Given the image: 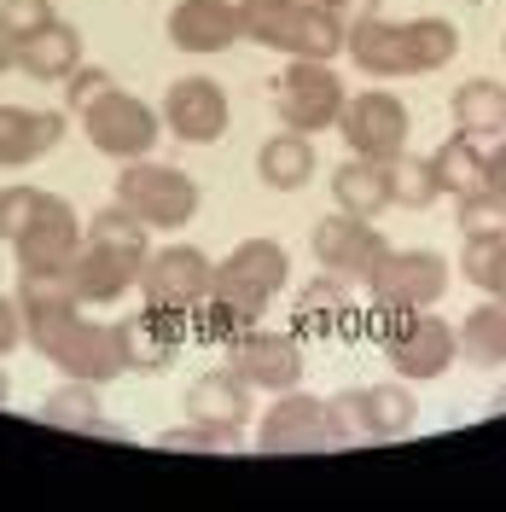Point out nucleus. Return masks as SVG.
Here are the masks:
<instances>
[{"label": "nucleus", "mask_w": 506, "mask_h": 512, "mask_svg": "<svg viewBox=\"0 0 506 512\" xmlns=\"http://www.w3.org/2000/svg\"><path fill=\"white\" fill-rule=\"evenodd\" d=\"M24 338L59 367L64 379H88V384H111L117 373H128L123 355V332L111 320H88L82 303L76 309H53V315H30Z\"/></svg>", "instance_id": "obj_1"}, {"label": "nucleus", "mask_w": 506, "mask_h": 512, "mask_svg": "<svg viewBox=\"0 0 506 512\" xmlns=\"http://www.w3.org/2000/svg\"><path fill=\"white\" fill-rule=\"evenodd\" d=\"M239 35L256 47H274L285 59H338L349 30L315 0H239Z\"/></svg>", "instance_id": "obj_2"}, {"label": "nucleus", "mask_w": 506, "mask_h": 512, "mask_svg": "<svg viewBox=\"0 0 506 512\" xmlns=\"http://www.w3.org/2000/svg\"><path fill=\"white\" fill-rule=\"evenodd\" d=\"M117 204L134 210L152 233H169V227H187L198 216V181L175 163H158V158H134L117 169Z\"/></svg>", "instance_id": "obj_3"}, {"label": "nucleus", "mask_w": 506, "mask_h": 512, "mask_svg": "<svg viewBox=\"0 0 506 512\" xmlns=\"http://www.w3.org/2000/svg\"><path fill=\"white\" fill-rule=\"evenodd\" d=\"M413 419H419V402H413L408 379L361 384V390H344L326 402V437H332V448L355 443V437H408Z\"/></svg>", "instance_id": "obj_4"}, {"label": "nucleus", "mask_w": 506, "mask_h": 512, "mask_svg": "<svg viewBox=\"0 0 506 512\" xmlns=\"http://www.w3.org/2000/svg\"><path fill=\"white\" fill-rule=\"evenodd\" d=\"M291 280V256H285L280 239H245L216 262V280H210V297H222L233 309L262 320V309L274 303Z\"/></svg>", "instance_id": "obj_5"}, {"label": "nucleus", "mask_w": 506, "mask_h": 512, "mask_svg": "<svg viewBox=\"0 0 506 512\" xmlns=\"http://www.w3.org/2000/svg\"><path fill=\"white\" fill-rule=\"evenodd\" d=\"M379 338H384V355H390L396 379H408V384L443 379L448 367L460 361V332L443 315H425V309H402L396 326H384Z\"/></svg>", "instance_id": "obj_6"}, {"label": "nucleus", "mask_w": 506, "mask_h": 512, "mask_svg": "<svg viewBox=\"0 0 506 512\" xmlns=\"http://www.w3.org/2000/svg\"><path fill=\"white\" fill-rule=\"evenodd\" d=\"M344 82L326 59H291L274 82V111L285 128L297 134H320V128H338L344 117Z\"/></svg>", "instance_id": "obj_7"}, {"label": "nucleus", "mask_w": 506, "mask_h": 512, "mask_svg": "<svg viewBox=\"0 0 506 512\" xmlns=\"http://www.w3.org/2000/svg\"><path fill=\"white\" fill-rule=\"evenodd\" d=\"M448 280H454V268H448L443 251H425V245H413V251H390L379 256V268L367 274V291H373V303L384 309H431V303H443Z\"/></svg>", "instance_id": "obj_8"}, {"label": "nucleus", "mask_w": 506, "mask_h": 512, "mask_svg": "<svg viewBox=\"0 0 506 512\" xmlns=\"http://www.w3.org/2000/svg\"><path fill=\"white\" fill-rule=\"evenodd\" d=\"M82 128H88L94 152H105L111 163H134V158H152V146H158V134H163V117L146 99L111 88L94 111H82Z\"/></svg>", "instance_id": "obj_9"}, {"label": "nucleus", "mask_w": 506, "mask_h": 512, "mask_svg": "<svg viewBox=\"0 0 506 512\" xmlns=\"http://www.w3.org/2000/svg\"><path fill=\"white\" fill-rule=\"evenodd\" d=\"M408 105L390 94V88H367V94L344 99V117H338V134L355 158H373V163H396L408 152Z\"/></svg>", "instance_id": "obj_10"}, {"label": "nucleus", "mask_w": 506, "mask_h": 512, "mask_svg": "<svg viewBox=\"0 0 506 512\" xmlns=\"http://www.w3.org/2000/svg\"><path fill=\"white\" fill-rule=\"evenodd\" d=\"M210 280H216V268H210V256L198 251V245H163L140 262V291H146V303L152 309H169V315H187L198 309L204 297H210Z\"/></svg>", "instance_id": "obj_11"}, {"label": "nucleus", "mask_w": 506, "mask_h": 512, "mask_svg": "<svg viewBox=\"0 0 506 512\" xmlns=\"http://www.w3.org/2000/svg\"><path fill=\"white\" fill-rule=\"evenodd\" d=\"M309 251H315L320 274H338V280H361V286H367V274L379 268V256L390 251V239H384L367 216L338 210V216H320V222H315Z\"/></svg>", "instance_id": "obj_12"}, {"label": "nucleus", "mask_w": 506, "mask_h": 512, "mask_svg": "<svg viewBox=\"0 0 506 512\" xmlns=\"http://www.w3.org/2000/svg\"><path fill=\"white\" fill-rule=\"evenodd\" d=\"M227 367L239 373V379L251 384V390H297L303 384V344L291 338V332H239L233 344H227Z\"/></svg>", "instance_id": "obj_13"}, {"label": "nucleus", "mask_w": 506, "mask_h": 512, "mask_svg": "<svg viewBox=\"0 0 506 512\" xmlns=\"http://www.w3.org/2000/svg\"><path fill=\"white\" fill-rule=\"evenodd\" d=\"M227 123H233V111H227L222 82H210V76H181V82H169V94H163V128H169L175 140L210 146V140L227 134Z\"/></svg>", "instance_id": "obj_14"}, {"label": "nucleus", "mask_w": 506, "mask_h": 512, "mask_svg": "<svg viewBox=\"0 0 506 512\" xmlns=\"http://www.w3.org/2000/svg\"><path fill=\"white\" fill-rule=\"evenodd\" d=\"M12 251H18V268H70L76 251H82V222H76L70 198L41 192L30 227L12 239Z\"/></svg>", "instance_id": "obj_15"}, {"label": "nucleus", "mask_w": 506, "mask_h": 512, "mask_svg": "<svg viewBox=\"0 0 506 512\" xmlns=\"http://www.w3.org/2000/svg\"><path fill=\"white\" fill-rule=\"evenodd\" d=\"M256 443L268 454H309V448H332L326 437V402L303 396V390H280V402L262 414L256 425Z\"/></svg>", "instance_id": "obj_16"}, {"label": "nucleus", "mask_w": 506, "mask_h": 512, "mask_svg": "<svg viewBox=\"0 0 506 512\" xmlns=\"http://www.w3.org/2000/svg\"><path fill=\"white\" fill-rule=\"evenodd\" d=\"M169 41L181 47V53H227L233 41H245L239 35V0H175V12H169Z\"/></svg>", "instance_id": "obj_17"}, {"label": "nucleus", "mask_w": 506, "mask_h": 512, "mask_svg": "<svg viewBox=\"0 0 506 512\" xmlns=\"http://www.w3.org/2000/svg\"><path fill=\"white\" fill-rule=\"evenodd\" d=\"M123 332V355H128V373H163L181 344H187V315H169V309H140V315L117 320Z\"/></svg>", "instance_id": "obj_18"}, {"label": "nucleus", "mask_w": 506, "mask_h": 512, "mask_svg": "<svg viewBox=\"0 0 506 512\" xmlns=\"http://www.w3.org/2000/svg\"><path fill=\"white\" fill-rule=\"evenodd\" d=\"M251 384L239 379L233 367H222V373H198V379L187 384V419H198V425H216V431H245L251 425Z\"/></svg>", "instance_id": "obj_19"}, {"label": "nucleus", "mask_w": 506, "mask_h": 512, "mask_svg": "<svg viewBox=\"0 0 506 512\" xmlns=\"http://www.w3.org/2000/svg\"><path fill=\"white\" fill-rule=\"evenodd\" d=\"M70 286L82 303H117L123 291L140 286V256H123V251H105V245H88L70 262Z\"/></svg>", "instance_id": "obj_20"}, {"label": "nucleus", "mask_w": 506, "mask_h": 512, "mask_svg": "<svg viewBox=\"0 0 506 512\" xmlns=\"http://www.w3.org/2000/svg\"><path fill=\"white\" fill-rule=\"evenodd\" d=\"M349 59L367 76H419L413 70V35L408 24H390V18H367L349 30Z\"/></svg>", "instance_id": "obj_21"}, {"label": "nucleus", "mask_w": 506, "mask_h": 512, "mask_svg": "<svg viewBox=\"0 0 506 512\" xmlns=\"http://www.w3.org/2000/svg\"><path fill=\"white\" fill-rule=\"evenodd\" d=\"M64 140V111H24V105H0V163L24 169L47 158Z\"/></svg>", "instance_id": "obj_22"}, {"label": "nucleus", "mask_w": 506, "mask_h": 512, "mask_svg": "<svg viewBox=\"0 0 506 512\" xmlns=\"http://www.w3.org/2000/svg\"><path fill=\"white\" fill-rule=\"evenodd\" d=\"M332 204L349 210V216H384L390 210V163H373V158H355L349 152L338 169H332Z\"/></svg>", "instance_id": "obj_23"}, {"label": "nucleus", "mask_w": 506, "mask_h": 512, "mask_svg": "<svg viewBox=\"0 0 506 512\" xmlns=\"http://www.w3.org/2000/svg\"><path fill=\"white\" fill-rule=\"evenodd\" d=\"M35 419H41V425H59V431H82V437H123V431L105 419V408H99V384H88V379L59 384V390L35 408Z\"/></svg>", "instance_id": "obj_24"}, {"label": "nucleus", "mask_w": 506, "mask_h": 512, "mask_svg": "<svg viewBox=\"0 0 506 512\" xmlns=\"http://www.w3.org/2000/svg\"><path fill=\"white\" fill-rule=\"evenodd\" d=\"M315 134H297V128H285V134H274L262 152H256V175H262V187L274 192H303L309 181H315V146H309Z\"/></svg>", "instance_id": "obj_25"}, {"label": "nucleus", "mask_w": 506, "mask_h": 512, "mask_svg": "<svg viewBox=\"0 0 506 512\" xmlns=\"http://www.w3.org/2000/svg\"><path fill=\"white\" fill-rule=\"evenodd\" d=\"M349 326H355V303H349L338 274H320L297 291V332L303 338H344Z\"/></svg>", "instance_id": "obj_26"}, {"label": "nucleus", "mask_w": 506, "mask_h": 512, "mask_svg": "<svg viewBox=\"0 0 506 512\" xmlns=\"http://www.w3.org/2000/svg\"><path fill=\"white\" fill-rule=\"evenodd\" d=\"M76 64H82V30L76 24H53V30L18 41V70L35 82H64Z\"/></svg>", "instance_id": "obj_27"}, {"label": "nucleus", "mask_w": 506, "mask_h": 512, "mask_svg": "<svg viewBox=\"0 0 506 512\" xmlns=\"http://www.w3.org/2000/svg\"><path fill=\"white\" fill-rule=\"evenodd\" d=\"M431 163H437V187L454 192V198L489 187V152H483V140H472L466 128H454L443 146L431 152Z\"/></svg>", "instance_id": "obj_28"}, {"label": "nucleus", "mask_w": 506, "mask_h": 512, "mask_svg": "<svg viewBox=\"0 0 506 512\" xmlns=\"http://www.w3.org/2000/svg\"><path fill=\"white\" fill-rule=\"evenodd\" d=\"M454 128H466L472 140H501L506 134V88L489 76H472L454 88Z\"/></svg>", "instance_id": "obj_29"}, {"label": "nucleus", "mask_w": 506, "mask_h": 512, "mask_svg": "<svg viewBox=\"0 0 506 512\" xmlns=\"http://www.w3.org/2000/svg\"><path fill=\"white\" fill-rule=\"evenodd\" d=\"M454 332H460V355H466L472 367H483V373H489V367H506V303L501 297L477 303Z\"/></svg>", "instance_id": "obj_30"}, {"label": "nucleus", "mask_w": 506, "mask_h": 512, "mask_svg": "<svg viewBox=\"0 0 506 512\" xmlns=\"http://www.w3.org/2000/svg\"><path fill=\"white\" fill-rule=\"evenodd\" d=\"M82 239H88V245H105V251L140 256V262L152 256V227L140 222L134 210H123L117 198H111L105 210H94V216H88V227H82Z\"/></svg>", "instance_id": "obj_31"}, {"label": "nucleus", "mask_w": 506, "mask_h": 512, "mask_svg": "<svg viewBox=\"0 0 506 512\" xmlns=\"http://www.w3.org/2000/svg\"><path fill=\"white\" fill-rule=\"evenodd\" d=\"M256 315H245V309H233V303H222V297H204L198 309H187V338H198V344H233L239 332H251Z\"/></svg>", "instance_id": "obj_32"}, {"label": "nucleus", "mask_w": 506, "mask_h": 512, "mask_svg": "<svg viewBox=\"0 0 506 512\" xmlns=\"http://www.w3.org/2000/svg\"><path fill=\"white\" fill-rule=\"evenodd\" d=\"M437 163L431 158H413V152H402V158L390 163V204H402V210H425V204H437Z\"/></svg>", "instance_id": "obj_33"}, {"label": "nucleus", "mask_w": 506, "mask_h": 512, "mask_svg": "<svg viewBox=\"0 0 506 512\" xmlns=\"http://www.w3.org/2000/svg\"><path fill=\"white\" fill-rule=\"evenodd\" d=\"M408 35H413V70H443L454 53H460V24L448 18H408Z\"/></svg>", "instance_id": "obj_34"}, {"label": "nucleus", "mask_w": 506, "mask_h": 512, "mask_svg": "<svg viewBox=\"0 0 506 512\" xmlns=\"http://www.w3.org/2000/svg\"><path fill=\"white\" fill-rule=\"evenodd\" d=\"M460 274H466L483 297H501V286H506V233L501 239H466Z\"/></svg>", "instance_id": "obj_35"}, {"label": "nucleus", "mask_w": 506, "mask_h": 512, "mask_svg": "<svg viewBox=\"0 0 506 512\" xmlns=\"http://www.w3.org/2000/svg\"><path fill=\"white\" fill-rule=\"evenodd\" d=\"M460 239H501L506 233V198L501 192H489V187H477L460 198Z\"/></svg>", "instance_id": "obj_36"}, {"label": "nucleus", "mask_w": 506, "mask_h": 512, "mask_svg": "<svg viewBox=\"0 0 506 512\" xmlns=\"http://www.w3.org/2000/svg\"><path fill=\"white\" fill-rule=\"evenodd\" d=\"M53 24H59L53 0H0V30L12 35V47L41 35V30H53Z\"/></svg>", "instance_id": "obj_37"}, {"label": "nucleus", "mask_w": 506, "mask_h": 512, "mask_svg": "<svg viewBox=\"0 0 506 512\" xmlns=\"http://www.w3.org/2000/svg\"><path fill=\"white\" fill-rule=\"evenodd\" d=\"M111 88H117V82H111V70H99V64H76V70L64 76V111H70V117H82V111H94Z\"/></svg>", "instance_id": "obj_38"}, {"label": "nucleus", "mask_w": 506, "mask_h": 512, "mask_svg": "<svg viewBox=\"0 0 506 512\" xmlns=\"http://www.w3.org/2000/svg\"><path fill=\"white\" fill-rule=\"evenodd\" d=\"M35 204H41V187H0V239H6V245L30 227Z\"/></svg>", "instance_id": "obj_39"}, {"label": "nucleus", "mask_w": 506, "mask_h": 512, "mask_svg": "<svg viewBox=\"0 0 506 512\" xmlns=\"http://www.w3.org/2000/svg\"><path fill=\"white\" fill-rule=\"evenodd\" d=\"M158 448H181V454H192V448H239V437H233V431H216V425H198V419H187V425L163 431Z\"/></svg>", "instance_id": "obj_40"}, {"label": "nucleus", "mask_w": 506, "mask_h": 512, "mask_svg": "<svg viewBox=\"0 0 506 512\" xmlns=\"http://www.w3.org/2000/svg\"><path fill=\"white\" fill-rule=\"evenodd\" d=\"M18 344H24V309H18V297L0 291V355H12Z\"/></svg>", "instance_id": "obj_41"}, {"label": "nucleus", "mask_w": 506, "mask_h": 512, "mask_svg": "<svg viewBox=\"0 0 506 512\" xmlns=\"http://www.w3.org/2000/svg\"><path fill=\"white\" fill-rule=\"evenodd\" d=\"M315 6H326L344 30H355V24H367V18H379V0H315Z\"/></svg>", "instance_id": "obj_42"}, {"label": "nucleus", "mask_w": 506, "mask_h": 512, "mask_svg": "<svg viewBox=\"0 0 506 512\" xmlns=\"http://www.w3.org/2000/svg\"><path fill=\"white\" fill-rule=\"evenodd\" d=\"M489 192H501L506 198V134L495 140V152H489Z\"/></svg>", "instance_id": "obj_43"}, {"label": "nucleus", "mask_w": 506, "mask_h": 512, "mask_svg": "<svg viewBox=\"0 0 506 512\" xmlns=\"http://www.w3.org/2000/svg\"><path fill=\"white\" fill-rule=\"evenodd\" d=\"M12 64H18V47H12V35L0 30V76H6V70H12Z\"/></svg>", "instance_id": "obj_44"}, {"label": "nucleus", "mask_w": 506, "mask_h": 512, "mask_svg": "<svg viewBox=\"0 0 506 512\" xmlns=\"http://www.w3.org/2000/svg\"><path fill=\"white\" fill-rule=\"evenodd\" d=\"M6 402H12V384H6V373H0V408H6Z\"/></svg>", "instance_id": "obj_45"}, {"label": "nucleus", "mask_w": 506, "mask_h": 512, "mask_svg": "<svg viewBox=\"0 0 506 512\" xmlns=\"http://www.w3.org/2000/svg\"><path fill=\"white\" fill-rule=\"evenodd\" d=\"M495 408H506V390H501V396H495Z\"/></svg>", "instance_id": "obj_46"}, {"label": "nucleus", "mask_w": 506, "mask_h": 512, "mask_svg": "<svg viewBox=\"0 0 506 512\" xmlns=\"http://www.w3.org/2000/svg\"><path fill=\"white\" fill-rule=\"evenodd\" d=\"M501 303H506V286H501Z\"/></svg>", "instance_id": "obj_47"}, {"label": "nucleus", "mask_w": 506, "mask_h": 512, "mask_svg": "<svg viewBox=\"0 0 506 512\" xmlns=\"http://www.w3.org/2000/svg\"><path fill=\"white\" fill-rule=\"evenodd\" d=\"M501 53H506V47H501Z\"/></svg>", "instance_id": "obj_48"}]
</instances>
